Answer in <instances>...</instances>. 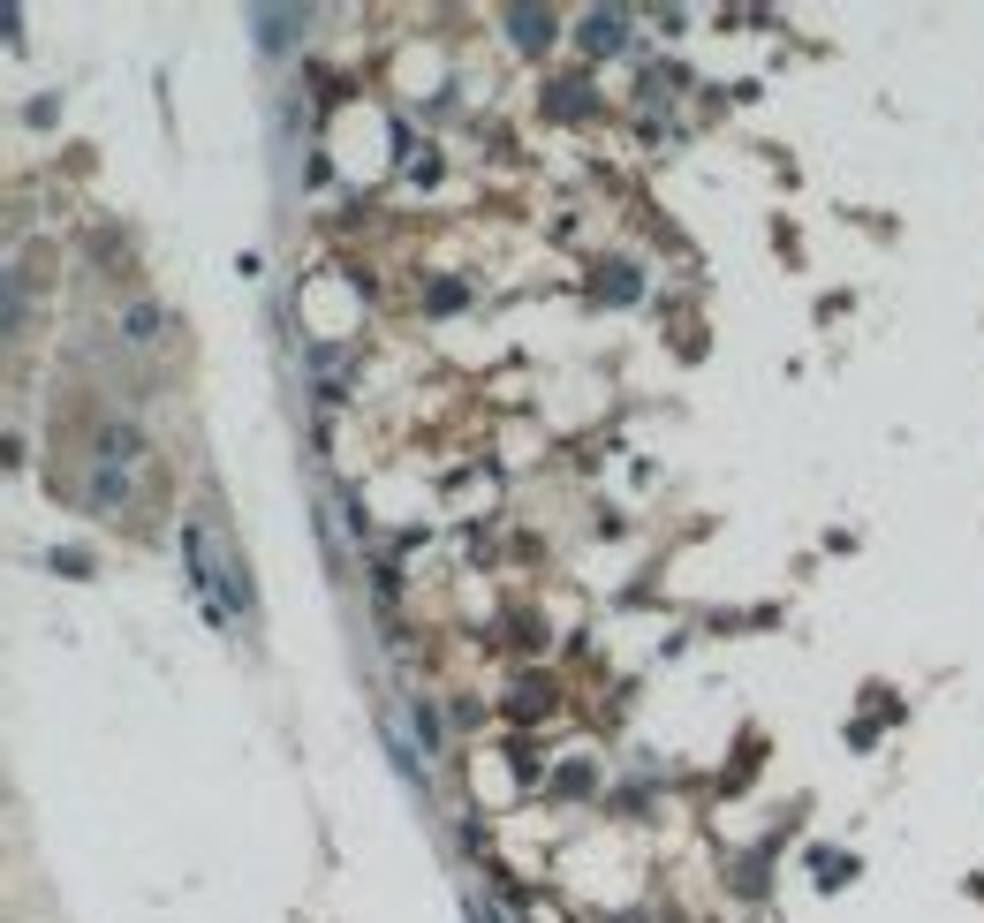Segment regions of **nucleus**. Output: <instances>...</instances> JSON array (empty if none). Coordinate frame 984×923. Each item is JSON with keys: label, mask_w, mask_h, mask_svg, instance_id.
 <instances>
[{"label": "nucleus", "mask_w": 984, "mask_h": 923, "mask_svg": "<svg viewBox=\"0 0 984 923\" xmlns=\"http://www.w3.org/2000/svg\"><path fill=\"white\" fill-rule=\"evenodd\" d=\"M545 8H515V38H523V46H545Z\"/></svg>", "instance_id": "2"}, {"label": "nucleus", "mask_w": 984, "mask_h": 923, "mask_svg": "<svg viewBox=\"0 0 984 923\" xmlns=\"http://www.w3.org/2000/svg\"><path fill=\"white\" fill-rule=\"evenodd\" d=\"M258 23H265V38H273V46H288V38H296V23H303V16H296V8H288V16H258Z\"/></svg>", "instance_id": "3"}, {"label": "nucleus", "mask_w": 984, "mask_h": 923, "mask_svg": "<svg viewBox=\"0 0 984 923\" xmlns=\"http://www.w3.org/2000/svg\"><path fill=\"white\" fill-rule=\"evenodd\" d=\"M583 46H591V53H614V46H621V16H606V8H598V16H583Z\"/></svg>", "instance_id": "1"}]
</instances>
